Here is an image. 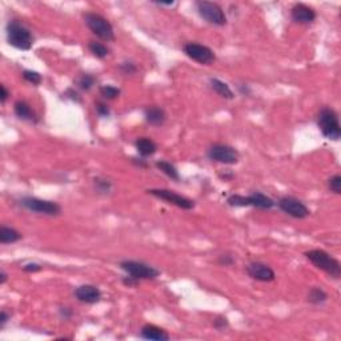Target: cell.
Masks as SVG:
<instances>
[{
  "mask_svg": "<svg viewBox=\"0 0 341 341\" xmlns=\"http://www.w3.org/2000/svg\"><path fill=\"white\" fill-rule=\"evenodd\" d=\"M64 96L70 99V100H72V102L82 103V98H80V95H79L78 92H76V91H75V90H72V88H70V90L66 91V94H64Z\"/></svg>",
  "mask_w": 341,
  "mask_h": 341,
  "instance_id": "cell-37",
  "label": "cell"
},
{
  "mask_svg": "<svg viewBox=\"0 0 341 341\" xmlns=\"http://www.w3.org/2000/svg\"><path fill=\"white\" fill-rule=\"evenodd\" d=\"M95 83H96V78H95L94 75L82 74L79 76L78 80H76V86H78L82 91L88 92V91H91L94 88Z\"/></svg>",
  "mask_w": 341,
  "mask_h": 341,
  "instance_id": "cell-27",
  "label": "cell"
},
{
  "mask_svg": "<svg viewBox=\"0 0 341 341\" xmlns=\"http://www.w3.org/2000/svg\"><path fill=\"white\" fill-rule=\"evenodd\" d=\"M144 119L149 126L161 127L167 122V114L161 107L149 106L144 110Z\"/></svg>",
  "mask_w": 341,
  "mask_h": 341,
  "instance_id": "cell-16",
  "label": "cell"
},
{
  "mask_svg": "<svg viewBox=\"0 0 341 341\" xmlns=\"http://www.w3.org/2000/svg\"><path fill=\"white\" fill-rule=\"evenodd\" d=\"M328 189L334 195H340L341 193V175L336 173L333 176L328 179Z\"/></svg>",
  "mask_w": 341,
  "mask_h": 341,
  "instance_id": "cell-29",
  "label": "cell"
},
{
  "mask_svg": "<svg viewBox=\"0 0 341 341\" xmlns=\"http://www.w3.org/2000/svg\"><path fill=\"white\" fill-rule=\"evenodd\" d=\"M207 156L211 161L220 163V164L224 165H235L240 160L239 151L235 147L224 144V143H215V144H212L208 148Z\"/></svg>",
  "mask_w": 341,
  "mask_h": 341,
  "instance_id": "cell-8",
  "label": "cell"
},
{
  "mask_svg": "<svg viewBox=\"0 0 341 341\" xmlns=\"http://www.w3.org/2000/svg\"><path fill=\"white\" fill-rule=\"evenodd\" d=\"M94 187L95 191L99 193V195H110L111 191H112V181H110L106 177H95L94 179Z\"/></svg>",
  "mask_w": 341,
  "mask_h": 341,
  "instance_id": "cell-26",
  "label": "cell"
},
{
  "mask_svg": "<svg viewBox=\"0 0 341 341\" xmlns=\"http://www.w3.org/2000/svg\"><path fill=\"white\" fill-rule=\"evenodd\" d=\"M59 316L63 318V320H71L72 316H74V310L71 309L70 306H60Z\"/></svg>",
  "mask_w": 341,
  "mask_h": 341,
  "instance_id": "cell-36",
  "label": "cell"
},
{
  "mask_svg": "<svg viewBox=\"0 0 341 341\" xmlns=\"http://www.w3.org/2000/svg\"><path fill=\"white\" fill-rule=\"evenodd\" d=\"M83 19H84V23L88 27L92 34H94L96 38H99L103 42H114L115 40V31L112 24L108 22V20L104 18V16L99 15V14H95V12H86L83 15Z\"/></svg>",
  "mask_w": 341,
  "mask_h": 341,
  "instance_id": "cell-5",
  "label": "cell"
},
{
  "mask_svg": "<svg viewBox=\"0 0 341 341\" xmlns=\"http://www.w3.org/2000/svg\"><path fill=\"white\" fill-rule=\"evenodd\" d=\"M248 276L256 281L260 282H271L276 278V273L268 264L261 263V261H251L245 267Z\"/></svg>",
  "mask_w": 341,
  "mask_h": 341,
  "instance_id": "cell-13",
  "label": "cell"
},
{
  "mask_svg": "<svg viewBox=\"0 0 341 341\" xmlns=\"http://www.w3.org/2000/svg\"><path fill=\"white\" fill-rule=\"evenodd\" d=\"M74 296L78 301L83 302V304L94 305L102 300V290L92 284H83V285L75 288Z\"/></svg>",
  "mask_w": 341,
  "mask_h": 341,
  "instance_id": "cell-14",
  "label": "cell"
},
{
  "mask_svg": "<svg viewBox=\"0 0 341 341\" xmlns=\"http://www.w3.org/2000/svg\"><path fill=\"white\" fill-rule=\"evenodd\" d=\"M135 148L140 157H149L153 156L157 151L156 143L151 139V137H139L135 141Z\"/></svg>",
  "mask_w": 341,
  "mask_h": 341,
  "instance_id": "cell-19",
  "label": "cell"
},
{
  "mask_svg": "<svg viewBox=\"0 0 341 341\" xmlns=\"http://www.w3.org/2000/svg\"><path fill=\"white\" fill-rule=\"evenodd\" d=\"M131 161H132V164H135L139 168H148L149 167L148 161L145 160L144 157H132Z\"/></svg>",
  "mask_w": 341,
  "mask_h": 341,
  "instance_id": "cell-38",
  "label": "cell"
},
{
  "mask_svg": "<svg viewBox=\"0 0 341 341\" xmlns=\"http://www.w3.org/2000/svg\"><path fill=\"white\" fill-rule=\"evenodd\" d=\"M209 86H211L212 91L215 92L216 95H219L220 98L225 99V100H232L235 99V94L233 91L231 90V87L228 86L227 83L220 80L217 78H211L209 79Z\"/></svg>",
  "mask_w": 341,
  "mask_h": 341,
  "instance_id": "cell-20",
  "label": "cell"
},
{
  "mask_svg": "<svg viewBox=\"0 0 341 341\" xmlns=\"http://www.w3.org/2000/svg\"><path fill=\"white\" fill-rule=\"evenodd\" d=\"M317 127L322 136L332 141H338L341 137V126L338 114L330 107H322L317 115Z\"/></svg>",
  "mask_w": 341,
  "mask_h": 341,
  "instance_id": "cell-3",
  "label": "cell"
},
{
  "mask_svg": "<svg viewBox=\"0 0 341 341\" xmlns=\"http://www.w3.org/2000/svg\"><path fill=\"white\" fill-rule=\"evenodd\" d=\"M316 11L304 3L294 4L290 10V18L297 24H310L316 20Z\"/></svg>",
  "mask_w": 341,
  "mask_h": 341,
  "instance_id": "cell-15",
  "label": "cell"
},
{
  "mask_svg": "<svg viewBox=\"0 0 341 341\" xmlns=\"http://www.w3.org/2000/svg\"><path fill=\"white\" fill-rule=\"evenodd\" d=\"M22 239H23V235L18 229H15V228L7 227V225H2L0 227V243L3 244V245L18 243Z\"/></svg>",
  "mask_w": 341,
  "mask_h": 341,
  "instance_id": "cell-21",
  "label": "cell"
},
{
  "mask_svg": "<svg viewBox=\"0 0 341 341\" xmlns=\"http://www.w3.org/2000/svg\"><path fill=\"white\" fill-rule=\"evenodd\" d=\"M119 267L127 274H130L136 280H155L160 276L161 272L157 268L144 263V261H137V260H123L119 264Z\"/></svg>",
  "mask_w": 341,
  "mask_h": 341,
  "instance_id": "cell-7",
  "label": "cell"
},
{
  "mask_svg": "<svg viewBox=\"0 0 341 341\" xmlns=\"http://www.w3.org/2000/svg\"><path fill=\"white\" fill-rule=\"evenodd\" d=\"M8 280V274L6 273V271L0 272V285H4Z\"/></svg>",
  "mask_w": 341,
  "mask_h": 341,
  "instance_id": "cell-43",
  "label": "cell"
},
{
  "mask_svg": "<svg viewBox=\"0 0 341 341\" xmlns=\"http://www.w3.org/2000/svg\"><path fill=\"white\" fill-rule=\"evenodd\" d=\"M183 51L189 59L196 62L203 66H209L216 60L215 52L204 44L197 43V42H188L183 46Z\"/></svg>",
  "mask_w": 341,
  "mask_h": 341,
  "instance_id": "cell-12",
  "label": "cell"
},
{
  "mask_svg": "<svg viewBox=\"0 0 341 341\" xmlns=\"http://www.w3.org/2000/svg\"><path fill=\"white\" fill-rule=\"evenodd\" d=\"M227 204L233 208H244L253 207L257 209H272L276 207V201L267 196L265 193L255 191L248 196H243L239 193H233L227 197Z\"/></svg>",
  "mask_w": 341,
  "mask_h": 341,
  "instance_id": "cell-4",
  "label": "cell"
},
{
  "mask_svg": "<svg viewBox=\"0 0 341 341\" xmlns=\"http://www.w3.org/2000/svg\"><path fill=\"white\" fill-rule=\"evenodd\" d=\"M6 35L7 42L16 50L28 51L34 46V36L32 32L19 20H10L6 26Z\"/></svg>",
  "mask_w": 341,
  "mask_h": 341,
  "instance_id": "cell-2",
  "label": "cell"
},
{
  "mask_svg": "<svg viewBox=\"0 0 341 341\" xmlns=\"http://www.w3.org/2000/svg\"><path fill=\"white\" fill-rule=\"evenodd\" d=\"M95 110H96V114H98L100 118H108V116L111 115L110 107L107 106V103H104V102L96 103V107H95Z\"/></svg>",
  "mask_w": 341,
  "mask_h": 341,
  "instance_id": "cell-32",
  "label": "cell"
},
{
  "mask_svg": "<svg viewBox=\"0 0 341 341\" xmlns=\"http://www.w3.org/2000/svg\"><path fill=\"white\" fill-rule=\"evenodd\" d=\"M328 301V293L321 286H312L308 292V302L312 305H322Z\"/></svg>",
  "mask_w": 341,
  "mask_h": 341,
  "instance_id": "cell-23",
  "label": "cell"
},
{
  "mask_svg": "<svg viewBox=\"0 0 341 341\" xmlns=\"http://www.w3.org/2000/svg\"><path fill=\"white\" fill-rule=\"evenodd\" d=\"M145 192L151 195V196L156 197L159 200H163L168 204H172L177 208H181L184 211H191L195 208L196 203L192 200V199H188V197L183 196V195H179L175 191H171V189L165 188H151L147 189Z\"/></svg>",
  "mask_w": 341,
  "mask_h": 341,
  "instance_id": "cell-10",
  "label": "cell"
},
{
  "mask_svg": "<svg viewBox=\"0 0 341 341\" xmlns=\"http://www.w3.org/2000/svg\"><path fill=\"white\" fill-rule=\"evenodd\" d=\"M306 260H309L316 268L325 272L328 276H330L334 280H338L341 277V264L336 257L328 253L324 249H309L304 253Z\"/></svg>",
  "mask_w": 341,
  "mask_h": 341,
  "instance_id": "cell-1",
  "label": "cell"
},
{
  "mask_svg": "<svg viewBox=\"0 0 341 341\" xmlns=\"http://www.w3.org/2000/svg\"><path fill=\"white\" fill-rule=\"evenodd\" d=\"M276 205H277L280 209H281L284 213H286L290 217L293 219H306L308 216L310 215L309 208L306 207V204L304 201H301L297 197L293 196H281L276 201Z\"/></svg>",
  "mask_w": 341,
  "mask_h": 341,
  "instance_id": "cell-11",
  "label": "cell"
},
{
  "mask_svg": "<svg viewBox=\"0 0 341 341\" xmlns=\"http://www.w3.org/2000/svg\"><path fill=\"white\" fill-rule=\"evenodd\" d=\"M42 269H43V267L38 263H28L23 265V271L27 272V273H36V272H40Z\"/></svg>",
  "mask_w": 341,
  "mask_h": 341,
  "instance_id": "cell-34",
  "label": "cell"
},
{
  "mask_svg": "<svg viewBox=\"0 0 341 341\" xmlns=\"http://www.w3.org/2000/svg\"><path fill=\"white\" fill-rule=\"evenodd\" d=\"M217 264L221 265V267H232V265L236 264L235 256L232 255V253H228V252L227 253H221L217 257Z\"/></svg>",
  "mask_w": 341,
  "mask_h": 341,
  "instance_id": "cell-31",
  "label": "cell"
},
{
  "mask_svg": "<svg viewBox=\"0 0 341 341\" xmlns=\"http://www.w3.org/2000/svg\"><path fill=\"white\" fill-rule=\"evenodd\" d=\"M228 325H229V321H228V318L225 316H217L213 320V326L217 330H224L225 328H228Z\"/></svg>",
  "mask_w": 341,
  "mask_h": 341,
  "instance_id": "cell-33",
  "label": "cell"
},
{
  "mask_svg": "<svg viewBox=\"0 0 341 341\" xmlns=\"http://www.w3.org/2000/svg\"><path fill=\"white\" fill-rule=\"evenodd\" d=\"M0 102H2V104H4V103L7 102V99L10 98V91L7 90V87L4 86V84H2L0 86Z\"/></svg>",
  "mask_w": 341,
  "mask_h": 341,
  "instance_id": "cell-40",
  "label": "cell"
},
{
  "mask_svg": "<svg viewBox=\"0 0 341 341\" xmlns=\"http://www.w3.org/2000/svg\"><path fill=\"white\" fill-rule=\"evenodd\" d=\"M14 112L18 116V119L23 120V122L34 123V124L39 122V118L36 116V114L32 110V107L26 100H18V102H15V104H14Z\"/></svg>",
  "mask_w": 341,
  "mask_h": 341,
  "instance_id": "cell-17",
  "label": "cell"
},
{
  "mask_svg": "<svg viewBox=\"0 0 341 341\" xmlns=\"http://www.w3.org/2000/svg\"><path fill=\"white\" fill-rule=\"evenodd\" d=\"M196 11L201 19L207 23L217 27H223L227 24V15L221 8V6L215 2H207V0H199L195 3Z\"/></svg>",
  "mask_w": 341,
  "mask_h": 341,
  "instance_id": "cell-6",
  "label": "cell"
},
{
  "mask_svg": "<svg viewBox=\"0 0 341 341\" xmlns=\"http://www.w3.org/2000/svg\"><path fill=\"white\" fill-rule=\"evenodd\" d=\"M155 165H156V168L159 169L160 172L164 173L165 176L169 177L171 180L180 181L179 171H177V168L172 164V163H169V161L167 160H157L156 163H155Z\"/></svg>",
  "mask_w": 341,
  "mask_h": 341,
  "instance_id": "cell-22",
  "label": "cell"
},
{
  "mask_svg": "<svg viewBox=\"0 0 341 341\" xmlns=\"http://www.w3.org/2000/svg\"><path fill=\"white\" fill-rule=\"evenodd\" d=\"M140 337L149 341H167L169 340V334L160 326L153 324H145L141 326Z\"/></svg>",
  "mask_w": 341,
  "mask_h": 341,
  "instance_id": "cell-18",
  "label": "cell"
},
{
  "mask_svg": "<svg viewBox=\"0 0 341 341\" xmlns=\"http://www.w3.org/2000/svg\"><path fill=\"white\" fill-rule=\"evenodd\" d=\"M10 320H11V314L8 313L6 309L2 310V312H0V329H3L4 325H6Z\"/></svg>",
  "mask_w": 341,
  "mask_h": 341,
  "instance_id": "cell-39",
  "label": "cell"
},
{
  "mask_svg": "<svg viewBox=\"0 0 341 341\" xmlns=\"http://www.w3.org/2000/svg\"><path fill=\"white\" fill-rule=\"evenodd\" d=\"M122 282L126 286H128V288H136L140 281H139V280H136L135 277H132V276H130V274H127V276L122 277Z\"/></svg>",
  "mask_w": 341,
  "mask_h": 341,
  "instance_id": "cell-35",
  "label": "cell"
},
{
  "mask_svg": "<svg viewBox=\"0 0 341 341\" xmlns=\"http://www.w3.org/2000/svg\"><path fill=\"white\" fill-rule=\"evenodd\" d=\"M157 6H163V7H172L175 6V2H168V3H164V2H156Z\"/></svg>",
  "mask_w": 341,
  "mask_h": 341,
  "instance_id": "cell-44",
  "label": "cell"
},
{
  "mask_svg": "<svg viewBox=\"0 0 341 341\" xmlns=\"http://www.w3.org/2000/svg\"><path fill=\"white\" fill-rule=\"evenodd\" d=\"M88 50L91 54L98 58V59H106L107 56L110 55V48L107 47L106 44L100 43V42H90L88 43Z\"/></svg>",
  "mask_w": 341,
  "mask_h": 341,
  "instance_id": "cell-24",
  "label": "cell"
},
{
  "mask_svg": "<svg viewBox=\"0 0 341 341\" xmlns=\"http://www.w3.org/2000/svg\"><path fill=\"white\" fill-rule=\"evenodd\" d=\"M19 204L27 211L39 213V215L46 216H59L62 213V207L60 204L51 200H43L39 197L34 196H24L19 200Z\"/></svg>",
  "mask_w": 341,
  "mask_h": 341,
  "instance_id": "cell-9",
  "label": "cell"
},
{
  "mask_svg": "<svg viewBox=\"0 0 341 341\" xmlns=\"http://www.w3.org/2000/svg\"><path fill=\"white\" fill-rule=\"evenodd\" d=\"M99 94L104 100H115L120 96L122 90L118 87L112 86V84H104V86L99 87Z\"/></svg>",
  "mask_w": 341,
  "mask_h": 341,
  "instance_id": "cell-25",
  "label": "cell"
},
{
  "mask_svg": "<svg viewBox=\"0 0 341 341\" xmlns=\"http://www.w3.org/2000/svg\"><path fill=\"white\" fill-rule=\"evenodd\" d=\"M22 76H23V79L26 82L31 83L32 86H40L42 82H43V76H42L39 72H36V71L24 70Z\"/></svg>",
  "mask_w": 341,
  "mask_h": 341,
  "instance_id": "cell-28",
  "label": "cell"
},
{
  "mask_svg": "<svg viewBox=\"0 0 341 341\" xmlns=\"http://www.w3.org/2000/svg\"><path fill=\"white\" fill-rule=\"evenodd\" d=\"M237 90L240 91V94L243 95V96H249V95H251V88H249V86H247V84H239V86H237Z\"/></svg>",
  "mask_w": 341,
  "mask_h": 341,
  "instance_id": "cell-41",
  "label": "cell"
},
{
  "mask_svg": "<svg viewBox=\"0 0 341 341\" xmlns=\"http://www.w3.org/2000/svg\"><path fill=\"white\" fill-rule=\"evenodd\" d=\"M119 70H120V72H122L123 75H135L137 72V66L134 63V62H131V60H126V62H122V63L119 64Z\"/></svg>",
  "mask_w": 341,
  "mask_h": 341,
  "instance_id": "cell-30",
  "label": "cell"
},
{
  "mask_svg": "<svg viewBox=\"0 0 341 341\" xmlns=\"http://www.w3.org/2000/svg\"><path fill=\"white\" fill-rule=\"evenodd\" d=\"M219 177L220 179H223L224 181H229V180H232L233 177H235V175L232 172H224V173H219Z\"/></svg>",
  "mask_w": 341,
  "mask_h": 341,
  "instance_id": "cell-42",
  "label": "cell"
}]
</instances>
